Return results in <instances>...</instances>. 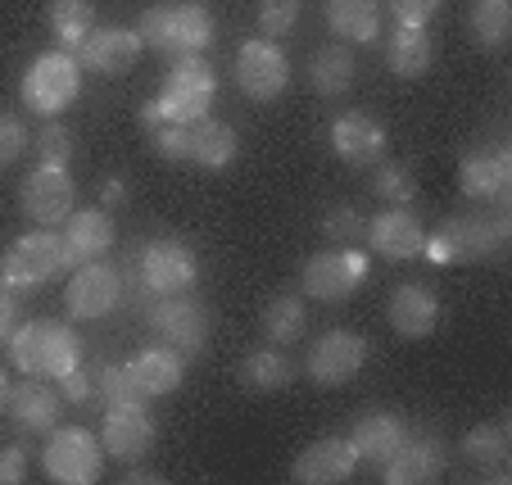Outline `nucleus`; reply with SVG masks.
<instances>
[{
  "label": "nucleus",
  "instance_id": "1",
  "mask_svg": "<svg viewBox=\"0 0 512 485\" xmlns=\"http://www.w3.org/2000/svg\"><path fill=\"white\" fill-rule=\"evenodd\" d=\"M512 241V204H490L476 214H454L435 236H426L422 254L431 263H476L503 254Z\"/></svg>",
  "mask_w": 512,
  "mask_h": 485
},
{
  "label": "nucleus",
  "instance_id": "2",
  "mask_svg": "<svg viewBox=\"0 0 512 485\" xmlns=\"http://www.w3.org/2000/svg\"><path fill=\"white\" fill-rule=\"evenodd\" d=\"M10 363L23 372V377L59 381V377H68V372L82 363V345H78V336H73L64 322L32 318V322H23V327H14Z\"/></svg>",
  "mask_w": 512,
  "mask_h": 485
},
{
  "label": "nucleus",
  "instance_id": "3",
  "mask_svg": "<svg viewBox=\"0 0 512 485\" xmlns=\"http://www.w3.org/2000/svg\"><path fill=\"white\" fill-rule=\"evenodd\" d=\"M145 46L164 50V55L182 59V55H204V46L213 41V14L204 0H164L150 5L136 23Z\"/></svg>",
  "mask_w": 512,
  "mask_h": 485
},
{
  "label": "nucleus",
  "instance_id": "4",
  "mask_svg": "<svg viewBox=\"0 0 512 485\" xmlns=\"http://www.w3.org/2000/svg\"><path fill=\"white\" fill-rule=\"evenodd\" d=\"M19 96L37 118H59L82 96L78 55H73V50H46V55H37L28 68H23Z\"/></svg>",
  "mask_w": 512,
  "mask_h": 485
},
{
  "label": "nucleus",
  "instance_id": "5",
  "mask_svg": "<svg viewBox=\"0 0 512 485\" xmlns=\"http://www.w3.org/2000/svg\"><path fill=\"white\" fill-rule=\"evenodd\" d=\"M64 268H68L64 241H59L50 227H32V232H23L10 250L0 254V286H10V291H37V286L55 282Z\"/></svg>",
  "mask_w": 512,
  "mask_h": 485
},
{
  "label": "nucleus",
  "instance_id": "6",
  "mask_svg": "<svg viewBox=\"0 0 512 485\" xmlns=\"http://www.w3.org/2000/svg\"><path fill=\"white\" fill-rule=\"evenodd\" d=\"M213 91H218V78H213V68L204 55H182L173 59V68H168L164 78V91H159V114H164V123H200V118H209L213 109Z\"/></svg>",
  "mask_w": 512,
  "mask_h": 485
},
{
  "label": "nucleus",
  "instance_id": "7",
  "mask_svg": "<svg viewBox=\"0 0 512 485\" xmlns=\"http://www.w3.org/2000/svg\"><path fill=\"white\" fill-rule=\"evenodd\" d=\"M41 467L55 485H91L105 472V445L87 427H55L46 431Z\"/></svg>",
  "mask_w": 512,
  "mask_h": 485
},
{
  "label": "nucleus",
  "instance_id": "8",
  "mask_svg": "<svg viewBox=\"0 0 512 485\" xmlns=\"http://www.w3.org/2000/svg\"><path fill=\"white\" fill-rule=\"evenodd\" d=\"M145 322H150V331L159 336V345L177 350L182 359H195V354L209 345V309H204L191 291L155 295V304L145 309Z\"/></svg>",
  "mask_w": 512,
  "mask_h": 485
},
{
  "label": "nucleus",
  "instance_id": "9",
  "mask_svg": "<svg viewBox=\"0 0 512 485\" xmlns=\"http://www.w3.org/2000/svg\"><path fill=\"white\" fill-rule=\"evenodd\" d=\"M123 304H127L123 268H114L105 259H91L82 268H73V277L64 286V309H68V318H78V322H100L114 309H123Z\"/></svg>",
  "mask_w": 512,
  "mask_h": 485
},
{
  "label": "nucleus",
  "instance_id": "10",
  "mask_svg": "<svg viewBox=\"0 0 512 485\" xmlns=\"http://www.w3.org/2000/svg\"><path fill=\"white\" fill-rule=\"evenodd\" d=\"M132 272L141 277V286L150 295H177V291H191L195 277H200V259L186 241L177 236H159V241L141 245L132 259Z\"/></svg>",
  "mask_w": 512,
  "mask_h": 485
},
{
  "label": "nucleus",
  "instance_id": "11",
  "mask_svg": "<svg viewBox=\"0 0 512 485\" xmlns=\"http://www.w3.org/2000/svg\"><path fill=\"white\" fill-rule=\"evenodd\" d=\"M368 282V254L354 250V245H340V250H322L304 263L300 272V286L304 295L313 300H327V304H340Z\"/></svg>",
  "mask_w": 512,
  "mask_h": 485
},
{
  "label": "nucleus",
  "instance_id": "12",
  "mask_svg": "<svg viewBox=\"0 0 512 485\" xmlns=\"http://www.w3.org/2000/svg\"><path fill=\"white\" fill-rule=\"evenodd\" d=\"M372 345L368 336H358V331H322L318 340L309 345V354H304V372H309V381H318V386H349V381L363 372V363H368Z\"/></svg>",
  "mask_w": 512,
  "mask_h": 485
},
{
  "label": "nucleus",
  "instance_id": "13",
  "mask_svg": "<svg viewBox=\"0 0 512 485\" xmlns=\"http://www.w3.org/2000/svg\"><path fill=\"white\" fill-rule=\"evenodd\" d=\"M236 87H241V96H250L254 105H268V100H277L281 91H286L290 82V59L286 50L277 46V41L268 37H254L245 41L241 50H236Z\"/></svg>",
  "mask_w": 512,
  "mask_h": 485
},
{
  "label": "nucleus",
  "instance_id": "14",
  "mask_svg": "<svg viewBox=\"0 0 512 485\" xmlns=\"http://www.w3.org/2000/svg\"><path fill=\"white\" fill-rule=\"evenodd\" d=\"M445 463H449V449L435 431H404L395 454L381 463V481L386 485H426V481H440Z\"/></svg>",
  "mask_w": 512,
  "mask_h": 485
},
{
  "label": "nucleus",
  "instance_id": "15",
  "mask_svg": "<svg viewBox=\"0 0 512 485\" xmlns=\"http://www.w3.org/2000/svg\"><path fill=\"white\" fill-rule=\"evenodd\" d=\"M100 445H105V458H114V463H141V458L155 449V422H150L141 399L105 408Z\"/></svg>",
  "mask_w": 512,
  "mask_h": 485
},
{
  "label": "nucleus",
  "instance_id": "16",
  "mask_svg": "<svg viewBox=\"0 0 512 485\" xmlns=\"http://www.w3.org/2000/svg\"><path fill=\"white\" fill-rule=\"evenodd\" d=\"M458 186H463L467 200L481 204H512V150L490 146V150H472L458 164Z\"/></svg>",
  "mask_w": 512,
  "mask_h": 485
},
{
  "label": "nucleus",
  "instance_id": "17",
  "mask_svg": "<svg viewBox=\"0 0 512 485\" xmlns=\"http://www.w3.org/2000/svg\"><path fill=\"white\" fill-rule=\"evenodd\" d=\"M19 204L23 214L32 218L37 227H55L73 214V177L68 168H50V164H37L19 186Z\"/></svg>",
  "mask_w": 512,
  "mask_h": 485
},
{
  "label": "nucleus",
  "instance_id": "18",
  "mask_svg": "<svg viewBox=\"0 0 512 485\" xmlns=\"http://www.w3.org/2000/svg\"><path fill=\"white\" fill-rule=\"evenodd\" d=\"M141 50L145 41L136 28H91L78 46V64L100 73V78H123V73H132Z\"/></svg>",
  "mask_w": 512,
  "mask_h": 485
},
{
  "label": "nucleus",
  "instance_id": "19",
  "mask_svg": "<svg viewBox=\"0 0 512 485\" xmlns=\"http://www.w3.org/2000/svg\"><path fill=\"white\" fill-rule=\"evenodd\" d=\"M10 422L28 436H46L59 427V413H64V395H59V381L46 377H28L19 386H10V404H5Z\"/></svg>",
  "mask_w": 512,
  "mask_h": 485
},
{
  "label": "nucleus",
  "instance_id": "20",
  "mask_svg": "<svg viewBox=\"0 0 512 485\" xmlns=\"http://www.w3.org/2000/svg\"><path fill=\"white\" fill-rule=\"evenodd\" d=\"M368 245L390 263H408V259H422V245H426V227L422 218L408 209V204H395L386 214H377L368 227H363Z\"/></svg>",
  "mask_w": 512,
  "mask_h": 485
},
{
  "label": "nucleus",
  "instance_id": "21",
  "mask_svg": "<svg viewBox=\"0 0 512 485\" xmlns=\"http://www.w3.org/2000/svg\"><path fill=\"white\" fill-rule=\"evenodd\" d=\"M358 472V454L349 445V436H322L313 440L304 454H295L290 463V481L300 485H340Z\"/></svg>",
  "mask_w": 512,
  "mask_h": 485
},
{
  "label": "nucleus",
  "instance_id": "22",
  "mask_svg": "<svg viewBox=\"0 0 512 485\" xmlns=\"http://www.w3.org/2000/svg\"><path fill=\"white\" fill-rule=\"evenodd\" d=\"M386 146H390L386 127H381L372 114H363V109H349V114H340L336 123H331V150H336L349 168L381 164V159H386Z\"/></svg>",
  "mask_w": 512,
  "mask_h": 485
},
{
  "label": "nucleus",
  "instance_id": "23",
  "mask_svg": "<svg viewBox=\"0 0 512 485\" xmlns=\"http://www.w3.org/2000/svg\"><path fill=\"white\" fill-rule=\"evenodd\" d=\"M127 377H132V386L141 390V399H164L173 395L177 386H182L186 377V359L177 350H168V345H150V350H136L132 359L123 363Z\"/></svg>",
  "mask_w": 512,
  "mask_h": 485
},
{
  "label": "nucleus",
  "instance_id": "24",
  "mask_svg": "<svg viewBox=\"0 0 512 485\" xmlns=\"http://www.w3.org/2000/svg\"><path fill=\"white\" fill-rule=\"evenodd\" d=\"M64 259L68 268H82L91 259H105L114 250V223H109L105 209H78V214L64 218Z\"/></svg>",
  "mask_w": 512,
  "mask_h": 485
},
{
  "label": "nucleus",
  "instance_id": "25",
  "mask_svg": "<svg viewBox=\"0 0 512 485\" xmlns=\"http://www.w3.org/2000/svg\"><path fill=\"white\" fill-rule=\"evenodd\" d=\"M386 318H390V327H395V336L426 340L435 331V322H440V300L417 282L395 286V291H390V304H386Z\"/></svg>",
  "mask_w": 512,
  "mask_h": 485
},
{
  "label": "nucleus",
  "instance_id": "26",
  "mask_svg": "<svg viewBox=\"0 0 512 485\" xmlns=\"http://www.w3.org/2000/svg\"><path fill=\"white\" fill-rule=\"evenodd\" d=\"M463 454L467 463H476L485 472V481H508L512 467V422H485V427H472L463 436Z\"/></svg>",
  "mask_w": 512,
  "mask_h": 485
},
{
  "label": "nucleus",
  "instance_id": "27",
  "mask_svg": "<svg viewBox=\"0 0 512 485\" xmlns=\"http://www.w3.org/2000/svg\"><path fill=\"white\" fill-rule=\"evenodd\" d=\"M309 87L318 91L322 100H340L349 87H354V73H358V64H354V55H349V46H340V41H327V46H318L309 55Z\"/></svg>",
  "mask_w": 512,
  "mask_h": 485
},
{
  "label": "nucleus",
  "instance_id": "28",
  "mask_svg": "<svg viewBox=\"0 0 512 485\" xmlns=\"http://www.w3.org/2000/svg\"><path fill=\"white\" fill-rule=\"evenodd\" d=\"M404 422L395 418V413H363V418L349 427V445H354L358 463H386L390 454H395V445L404 440Z\"/></svg>",
  "mask_w": 512,
  "mask_h": 485
},
{
  "label": "nucleus",
  "instance_id": "29",
  "mask_svg": "<svg viewBox=\"0 0 512 485\" xmlns=\"http://www.w3.org/2000/svg\"><path fill=\"white\" fill-rule=\"evenodd\" d=\"M236 150H241V136H236L232 123H223V118L191 123V164L218 173V168H227L236 159Z\"/></svg>",
  "mask_w": 512,
  "mask_h": 485
},
{
  "label": "nucleus",
  "instance_id": "30",
  "mask_svg": "<svg viewBox=\"0 0 512 485\" xmlns=\"http://www.w3.org/2000/svg\"><path fill=\"white\" fill-rule=\"evenodd\" d=\"M327 23L345 41H372L381 37V0H327Z\"/></svg>",
  "mask_w": 512,
  "mask_h": 485
},
{
  "label": "nucleus",
  "instance_id": "31",
  "mask_svg": "<svg viewBox=\"0 0 512 485\" xmlns=\"http://www.w3.org/2000/svg\"><path fill=\"white\" fill-rule=\"evenodd\" d=\"M431 37L426 28H395L386 37V64L395 78H422L426 68H431Z\"/></svg>",
  "mask_w": 512,
  "mask_h": 485
},
{
  "label": "nucleus",
  "instance_id": "32",
  "mask_svg": "<svg viewBox=\"0 0 512 485\" xmlns=\"http://www.w3.org/2000/svg\"><path fill=\"white\" fill-rule=\"evenodd\" d=\"M46 23L59 37V50H78L82 37L96 28V0H50Z\"/></svg>",
  "mask_w": 512,
  "mask_h": 485
},
{
  "label": "nucleus",
  "instance_id": "33",
  "mask_svg": "<svg viewBox=\"0 0 512 485\" xmlns=\"http://www.w3.org/2000/svg\"><path fill=\"white\" fill-rule=\"evenodd\" d=\"M241 381L250 390H286L295 381V359H290L281 345L272 350H254L250 359L241 363Z\"/></svg>",
  "mask_w": 512,
  "mask_h": 485
},
{
  "label": "nucleus",
  "instance_id": "34",
  "mask_svg": "<svg viewBox=\"0 0 512 485\" xmlns=\"http://www.w3.org/2000/svg\"><path fill=\"white\" fill-rule=\"evenodd\" d=\"M309 327V313H304V300L295 291L272 295L268 309H263V331H268L272 345H295Z\"/></svg>",
  "mask_w": 512,
  "mask_h": 485
},
{
  "label": "nucleus",
  "instance_id": "35",
  "mask_svg": "<svg viewBox=\"0 0 512 485\" xmlns=\"http://www.w3.org/2000/svg\"><path fill=\"white\" fill-rule=\"evenodd\" d=\"M512 32V5L508 0H476L472 10V37L481 41L485 50H499Z\"/></svg>",
  "mask_w": 512,
  "mask_h": 485
},
{
  "label": "nucleus",
  "instance_id": "36",
  "mask_svg": "<svg viewBox=\"0 0 512 485\" xmlns=\"http://www.w3.org/2000/svg\"><path fill=\"white\" fill-rule=\"evenodd\" d=\"M32 150H37V164L68 168V159H73V132H68L59 118H46V127H41L37 141H32Z\"/></svg>",
  "mask_w": 512,
  "mask_h": 485
},
{
  "label": "nucleus",
  "instance_id": "37",
  "mask_svg": "<svg viewBox=\"0 0 512 485\" xmlns=\"http://www.w3.org/2000/svg\"><path fill=\"white\" fill-rule=\"evenodd\" d=\"M372 191H377L386 204H413L417 177H413V168H408V164H377Z\"/></svg>",
  "mask_w": 512,
  "mask_h": 485
},
{
  "label": "nucleus",
  "instance_id": "38",
  "mask_svg": "<svg viewBox=\"0 0 512 485\" xmlns=\"http://www.w3.org/2000/svg\"><path fill=\"white\" fill-rule=\"evenodd\" d=\"M254 19H259V32L268 41L286 37V32H295V23H300V0H259L254 5Z\"/></svg>",
  "mask_w": 512,
  "mask_h": 485
},
{
  "label": "nucleus",
  "instance_id": "39",
  "mask_svg": "<svg viewBox=\"0 0 512 485\" xmlns=\"http://www.w3.org/2000/svg\"><path fill=\"white\" fill-rule=\"evenodd\" d=\"M32 150V136H28V123L19 114H0V168L19 164L23 155Z\"/></svg>",
  "mask_w": 512,
  "mask_h": 485
},
{
  "label": "nucleus",
  "instance_id": "40",
  "mask_svg": "<svg viewBox=\"0 0 512 485\" xmlns=\"http://www.w3.org/2000/svg\"><path fill=\"white\" fill-rule=\"evenodd\" d=\"M363 227H368V218L358 214L354 204H336V209H327V218H322V232L340 245H354L358 236H363Z\"/></svg>",
  "mask_w": 512,
  "mask_h": 485
},
{
  "label": "nucleus",
  "instance_id": "41",
  "mask_svg": "<svg viewBox=\"0 0 512 485\" xmlns=\"http://www.w3.org/2000/svg\"><path fill=\"white\" fill-rule=\"evenodd\" d=\"M155 150L168 159V164H186V159H191V127L186 123L155 127Z\"/></svg>",
  "mask_w": 512,
  "mask_h": 485
},
{
  "label": "nucleus",
  "instance_id": "42",
  "mask_svg": "<svg viewBox=\"0 0 512 485\" xmlns=\"http://www.w3.org/2000/svg\"><path fill=\"white\" fill-rule=\"evenodd\" d=\"M381 10L395 14V28H426L440 10V0H381Z\"/></svg>",
  "mask_w": 512,
  "mask_h": 485
},
{
  "label": "nucleus",
  "instance_id": "43",
  "mask_svg": "<svg viewBox=\"0 0 512 485\" xmlns=\"http://www.w3.org/2000/svg\"><path fill=\"white\" fill-rule=\"evenodd\" d=\"M59 395H64V404L68 399H73V404H96V372H87L78 363L68 377H59Z\"/></svg>",
  "mask_w": 512,
  "mask_h": 485
},
{
  "label": "nucleus",
  "instance_id": "44",
  "mask_svg": "<svg viewBox=\"0 0 512 485\" xmlns=\"http://www.w3.org/2000/svg\"><path fill=\"white\" fill-rule=\"evenodd\" d=\"M28 476V445H0V485H19Z\"/></svg>",
  "mask_w": 512,
  "mask_h": 485
},
{
  "label": "nucleus",
  "instance_id": "45",
  "mask_svg": "<svg viewBox=\"0 0 512 485\" xmlns=\"http://www.w3.org/2000/svg\"><path fill=\"white\" fill-rule=\"evenodd\" d=\"M14 327H19V295L10 286H0V345L14 336Z\"/></svg>",
  "mask_w": 512,
  "mask_h": 485
},
{
  "label": "nucleus",
  "instance_id": "46",
  "mask_svg": "<svg viewBox=\"0 0 512 485\" xmlns=\"http://www.w3.org/2000/svg\"><path fill=\"white\" fill-rule=\"evenodd\" d=\"M100 200H105V204H127V186H123V177H109L105 191H100Z\"/></svg>",
  "mask_w": 512,
  "mask_h": 485
},
{
  "label": "nucleus",
  "instance_id": "47",
  "mask_svg": "<svg viewBox=\"0 0 512 485\" xmlns=\"http://www.w3.org/2000/svg\"><path fill=\"white\" fill-rule=\"evenodd\" d=\"M10 386L14 381L5 377V368H0V418H5V404H10Z\"/></svg>",
  "mask_w": 512,
  "mask_h": 485
}]
</instances>
